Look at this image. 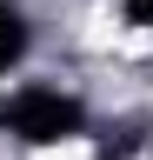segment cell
Segmentation results:
<instances>
[{
  "label": "cell",
  "instance_id": "6da1fadb",
  "mask_svg": "<svg viewBox=\"0 0 153 160\" xmlns=\"http://www.w3.org/2000/svg\"><path fill=\"white\" fill-rule=\"evenodd\" d=\"M7 133L20 147H67V140H87L93 120H87V100L80 93H60V87H20L7 100Z\"/></svg>",
  "mask_w": 153,
  "mask_h": 160
},
{
  "label": "cell",
  "instance_id": "7a4b0ae2",
  "mask_svg": "<svg viewBox=\"0 0 153 160\" xmlns=\"http://www.w3.org/2000/svg\"><path fill=\"white\" fill-rule=\"evenodd\" d=\"M27 53H33V20H27V7H20V0H0V80L20 67Z\"/></svg>",
  "mask_w": 153,
  "mask_h": 160
},
{
  "label": "cell",
  "instance_id": "3957f363",
  "mask_svg": "<svg viewBox=\"0 0 153 160\" xmlns=\"http://www.w3.org/2000/svg\"><path fill=\"white\" fill-rule=\"evenodd\" d=\"M120 13H127V27L153 33V0H120Z\"/></svg>",
  "mask_w": 153,
  "mask_h": 160
},
{
  "label": "cell",
  "instance_id": "277c9868",
  "mask_svg": "<svg viewBox=\"0 0 153 160\" xmlns=\"http://www.w3.org/2000/svg\"><path fill=\"white\" fill-rule=\"evenodd\" d=\"M7 100H13V93H7V87H0V127H7Z\"/></svg>",
  "mask_w": 153,
  "mask_h": 160
}]
</instances>
